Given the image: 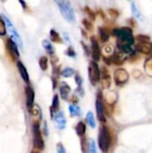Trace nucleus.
<instances>
[{"label": "nucleus", "instance_id": "f257e3e1", "mask_svg": "<svg viewBox=\"0 0 152 153\" xmlns=\"http://www.w3.org/2000/svg\"><path fill=\"white\" fill-rule=\"evenodd\" d=\"M112 33L117 38V48L123 46H133L134 44V37L130 27L116 28L113 30Z\"/></svg>", "mask_w": 152, "mask_h": 153}, {"label": "nucleus", "instance_id": "f03ea898", "mask_svg": "<svg viewBox=\"0 0 152 153\" xmlns=\"http://www.w3.org/2000/svg\"><path fill=\"white\" fill-rule=\"evenodd\" d=\"M56 4L58 5V8L60 10V13L62 16L70 23H74L76 21L74 11L68 0H55Z\"/></svg>", "mask_w": 152, "mask_h": 153}, {"label": "nucleus", "instance_id": "7ed1b4c3", "mask_svg": "<svg viewBox=\"0 0 152 153\" xmlns=\"http://www.w3.org/2000/svg\"><path fill=\"white\" fill-rule=\"evenodd\" d=\"M111 134L107 126H103L99 130V146L103 152H108L111 146Z\"/></svg>", "mask_w": 152, "mask_h": 153}, {"label": "nucleus", "instance_id": "20e7f679", "mask_svg": "<svg viewBox=\"0 0 152 153\" xmlns=\"http://www.w3.org/2000/svg\"><path fill=\"white\" fill-rule=\"evenodd\" d=\"M88 71H89L90 82L93 86H95L99 82H100V77H101V70L99 69L96 61L93 60L90 63Z\"/></svg>", "mask_w": 152, "mask_h": 153}, {"label": "nucleus", "instance_id": "39448f33", "mask_svg": "<svg viewBox=\"0 0 152 153\" xmlns=\"http://www.w3.org/2000/svg\"><path fill=\"white\" fill-rule=\"evenodd\" d=\"M32 134H33V148H36L39 151H42L45 147L44 140L39 128V122H35L32 126Z\"/></svg>", "mask_w": 152, "mask_h": 153}, {"label": "nucleus", "instance_id": "423d86ee", "mask_svg": "<svg viewBox=\"0 0 152 153\" xmlns=\"http://www.w3.org/2000/svg\"><path fill=\"white\" fill-rule=\"evenodd\" d=\"M3 20L5 22V25L7 26L10 33H11V36H12V39L17 44V46H19L21 48H22V40L19 35V33L17 32L16 29L14 28V26L13 25V23L10 22V20L5 16V15H3Z\"/></svg>", "mask_w": 152, "mask_h": 153}, {"label": "nucleus", "instance_id": "0eeeda50", "mask_svg": "<svg viewBox=\"0 0 152 153\" xmlns=\"http://www.w3.org/2000/svg\"><path fill=\"white\" fill-rule=\"evenodd\" d=\"M96 110H97V117L98 119L100 122L105 123L106 122V117H105V106L103 104V100H102V94L100 91L98 92L97 95V100H96Z\"/></svg>", "mask_w": 152, "mask_h": 153}, {"label": "nucleus", "instance_id": "6e6552de", "mask_svg": "<svg viewBox=\"0 0 152 153\" xmlns=\"http://www.w3.org/2000/svg\"><path fill=\"white\" fill-rule=\"evenodd\" d=\"M114 79H115L116 84L118 86H121L127 82L129 79V74L125 69H117L116 71H115Z\"/></svg>", "mask_w": 152, "mask_h": 153}, {"label": "nucleus", "instance_id": "1a4fd4ad", "mask_svg": "<svg viewBox=\"0 0 152 153\" xmlns=\"http://www.w3.org/2000/svg\"><path fill=\"white\" fill-rule=\"evenodd\" d=\"M90 43H91V55H92V58L94 61L98 62L100 60L101 57V50L99 45V42L96 39V37L92 36L90 38Z\"/></svg>", "mask_w": 152, "mask_h": 153}, {"label": "nucleus", "instance_id": "9d476101", "mask_svg": "<svg viewBox=\"0 0 152 153\" xmlns=\"http://www.w3.org/2000/svg\"><path fill=\"white\" fill-rule=\"evenodd\" d=\"M25 95H26V104L27 108L30 112H31L33 107H34V99H35V93L31 87L27 86L25 88Z\"/></svg>", "mask_w": 152, "mask_h": 153}, {"label": "nucleus", "instance_id": "9b49d317", "mask_svg": "<svg viewBox=\"0 0 152 153\" xmlns=\"http://www.w3.org/2000/svg\"><path fill=\"white\" fill-rule=\"evenodd\" d=\"M6 48L8 49V52L10 53V55L12 56V57L13 59L18 58L20 56V53L18 50V46L17 44L12 39H8L6 41Z\"/></svg>", "mask_w": 152, "mask_h": 153}, {"label": "nucleus", "instance_id": "f8f14e48", "mask_svg": "<svg viewBox=\"0 0 152 153\" xmlns=\"http://www.w3.org/2000/svg\"><path fill=\"white\" fill-rule=\"evenodd\" d=\"M100 82L102 84V87L104 89H108L111 85V78L110 75L108 72V70L103 67L101 69V77H100Z\"/></svg>", "mask_w": 152, "mask_h": 153}, {"label": "nucleus", "instance_id": "ddd939ff", "mask_svg": "<svg viewBox=\"0 0 152 153\" xmlns=\"http://www.w3.org/2000/svg\"><path fill=\"white\" fill-rule=\"evenodd\" d=\"M53 118H54V120L56 121V124L58 129L63 130V129L65 127L66 120H65V116H64V114H63L62 112L58 111L57 113H56Z\"/></svg>", "mask_w": 152, "mask_h": 153}, {"label": "nucleus", "instance_id": "4468645a", "mask_svg": "<svg viewBox=\"0 0 152 153\" xmlns=\"http://www.w3.org/2000/svg\"><path fill=\"white\" fill-rule=\"evenodd\" d=\"M17 68H18V71L22 78V80L28 83L30 82V78H29V74H28V72H27V69L25 68V66L23 65V64L22 62H17Z\"/></svg>", "mask_w": 152, "mask_h": 153}, {"label": "nucleus", "instance_id": "2eb2a0df", "mask_svg": "<svg viewBox=\"0 0 152 153\" xmlns=\"http://www.w3.org/2000/svg\"><path fill=\"white\" fill-rule=\"evenodd\" d=\"M59 91H60V96L63 100H68V97H69V94L71 92V88L69 87V85L65 82H62L61 83V86L59 88Z\"/></svg>", "mask_w": 152, "mask_h": 153}, {"label": "nucleus", "instance_id": "dca6fc26", "mask_svg": "<svg viewBox=\"0 0 152 153\" xmlns=\"http://www.w3.org/2000/svg\"><path fill=\"white\" fill-rule=\"evenodd\" d=\"M58 111H59V98H58V95L56 94L53 97L52 105L50 107V115H51V117L53 118L54 116H55V114L57 113Z\"/></svg>", "mask_w": 152, "mask_h": 153}, {"label": "nucleus", "instance_id": "f3484780", "mask_svg": "<svg viewBox=\"0 0 152 153\" xmlns=\"http://www.w3.org/2000/svg\"><path fill=\"white\" fill-rule=\"evenodd\" d=\"M151 43H139V45L136 47V51H139L144 55H150L151 54Z\"/></svg>", "mask_w": 152, "mask_h": 153}, {"label": "nucleus", "instance_id": "a211bd4d", "mask_svg": "<svg viewBox=\"0 0 152 153\" xmlns=\"http://www.w3.org/2000/svg\"><path fill=\"white\" fill-rule=\"evenodd\" d=\"M75 132L77 134L78 136H80L81 138L82 137H84V134L86 133V126L83 122H79L77 124V126H75Z\"/></svg>", "mask_w": 152, "mask_h": 153}, {"label": "nucleus", "instance_id": "6ab92c4d", "mask_svg": "<svg viewBox=\"0 0 152 153\" xmlns=\"http://www.w3.org/2000/svg\"><path fill=\"white\" fill-rule=\"evenodd\" d=\"M99 35L100 40L103 43H106V42L108 41V39H109V33L108 32V30L105 28H101V27L99 28Z\"/></svg>", "mask_w": 152, "mask_h": 153}, {"label": "nucleus", "instance_id": "aec40b11", "mask_svg": "<svg viewBox=\"0 0 152 153\" xmlns=\"http://www.w3.org/2000/svg\"><path fill=\"white\" fill-rule=\"evenodd\" d=\"M69 112L72 117H80L81 116V108L79 106L75 104H72L69 106Z\"/></svg>", "mask_w": 152, "mask_h": 153}, {"label": "nucleus", "instance_id": "412c9836", "mask_svg": "<svg viewBox=\"0 0 152 153\" xmlns=\"http://www.w3.org/2000/svg\"><path fill=\"white\" fill-rule=\"evenodd\" d=\"M42 46H43V48L46 49V51H47L48 54L54 55V53H55L54 48H53L52 44H51L47 39H44V40L42 41Z\"/></svg>", "mask_w": 152, "mask_h": 153}, {"label": "nucleus", "instance_id": "4be33fe9", "mask_svg": "<svg viewBox=\"0 0 152 153\" xmlns=\"http://www.w3.org/2000/svg\"><path fill=\"white\" fill-rule=\"evenodd\" d=\"M86 121L87 124L91 127V128H95L96 127V123H95V119H94V116L91 112H88L86 115Z\"/></svg>", "mask_w": 152, "mask_h": 153}, {"label": "nucleus", "instance_id": "5701e85b", "mask_svg": "<svg viewBox=\"0 0 152 153\" xmlns=\"http://www.w3.org/2000/svg\"><path fill=\"white\" fill-rule=\"evenodd\" d=\"M74 74H75L74 70L71 67H65V69H63L61 71V75L65 77V78H69V77L73 76Z\"/></svg>", "mask_w": 152, "mask_h": 153}, {"label": "nucleus", "instance_id": "b1692460", "mask_svg": "<svg viewBox=\"0 0 152 153\" xmlns=\"http://www.w3.org/2000/svg\"><path fill=\"white\" fill-rule=\"evenodd\" d=\"M39 64L42 71H46L48 67V60L46 56H41L39 60Z\"/></svg>", "mask_w": 152, "mask_h": 153}, {"label": "nucleus", "instance_id": "393cba45", "mask_svg": "<svg viewBox=\"0 0 152 153\" xmlns=\"http://www.w3.org/2000/svg\"><path fill=\"white\" fill-rule=\"evenodd\" d=\"M50 38H51V40L53 42H59V43H62V39L59 36V34L55 30H50Z\"/></svg>", "mask_w": 152, "mask_h": 153}, {"label": "nucleus", "instance_id": "a878e982", "mask_svg": "<svg viewBox=\"0 0 152 153\" xmlns=\"http://www.w3.org/2000/svg\"><path fill=\"white\" fill-rule=\"evenodd\" d=\"M132 12H133V13L134 14V16L137 17V19L142 20V15L141 12L139 11V9L137 8V6L135 5L134 3H132Z\"/></svg>", "mask_w": 152, "mask_h": 153}, {"label": "nucleus", "instance_id": "bb28decb", "mask_svg": "<svg viewBox=\"0 0 152 153\" xmlns=\"http://www.w3.org/2000/svg\"><path fill=\"white\" fill-rule=\"evenodd\" d=\"M82 24H83V26L85 27L86 30H89V31H91V30H92V29H93V25H92L91 22H90L89 20H87V19H83V20H82Z\"/></svg>", "mask_w": 152, "mask_h": 153}, {"label": "nucleus", "instance_id": "cd10ccee", "mask_svg": "<svg viewBox=\"0 0 152 153\" xmlns=\"http://www.w3.org/2000/svg\"><path fill=\"white\" fill-rule=\"evenodd\" d=\"M145 69H146L147 74L152 76V58L147 60V62L145 64Z\"/></svg>", "mask_w": 152, "mask_h": 153}, {"label": "nucleus", "instance_id": "c85d7f7f", "mask_svg": "<svg viewBox=\"0 0 152 153\" xmlns=\"http://www.w3.org/2000/svg\"><path fill=\"white\" fill-rule=\"evenodd\" d=\"M136 39L140 42V43H151L150 42V38L145 36V35H138Z\"/></svg>", "mask_w": 152, "mask_h": 153}, {"label": "nucleus", "instance_id": "c756f323", "mask_svg": "<svg viewBox=\"0 0 152 153\" xmlns=\"http://www.w3.org/2000/svg\"><path fill=\"white\" fill-rule=\"evenodd\" d=\"M65 55L68 56L69 57H75L76 56V53L73 49V48L72 46H69L67 50L65 51Z\"/></svg>", "mask_w": 152, "mask_h": 153}, {"label": "nucleus", "instance_id": "7c9ffc66", "mask_svg": "<svg viewBox=\"0 0 152 153\" xmlns=\"http://www.w3.org/2000/svg\"><path fill=\"white\" fill-rule=\"evenodd\" d=\"M85 12L87 13V14L89 15V17L90 18L91 21H94L96 18V13L90 8V7H85Z\"/></svg>", "mask_w": 152, "mask_h": 153}, {"label": "nucleus", "instance_id": "2f4dec72", "mask_svg": "<svg viewBox=\"0 0 152 153\" xmlns=\"http://www.w3.org/2000/svg\"><path fill=\"white\" fill-rule=\"evenodd\" d=\"M5 28H6V27H5V22H4V21L2 20V19L0 18V35H1V36L5 35V33H6Z\"/></svg>", "mask_w": 152, "mask_h": 153}, {"label": "nucleus", "instance_id": "473e14b6", "mask_svg": "<svg viewBox=\"0 0 152 153\" xmlns=\"http://www.w3.org/2000/svg\"><path fill=\"white\" fill-rule=\"evenodd\" d=\"M90 153H98L97 148H96V143L93 140L90 141Z\"/></svg>", "mask_w": 152, "mask_h": 153}, {"label": "nucleus", "instance_id": "72a5a7b5", "mask_svg": "<svg viewBox=\"0 0 152 153\" xmlns=\"http://www.w3.org/2000/svg\"><path fill=\"white\" fill-rule=\"evenodd\" d=\"M75 82L77 84L78 87H82V78L81 77V75L79 74H75Z\"/></svg>", "mask_w": 152, "mask_h": 153}, {"label": "nucleus", "instance_id": "f704fd0d", "mask_svg": "<svg viewBox=\"0 0 152 153\" xmlns=\"http://www.w3.org/2000/svg\"><path fill=\"white\" fill-rule=\"evenodd\" d=\"M108 13H109V14H110L112 17H114V18H116V17L119 15L118 11H117V10H116V9H113V8L109 9V10H108Z\"/></svg>", "mask_w": 152, "mask_h": 153}, {"label": "nucleus", "instance_id": "c9c22d12", "mask_svg": "<svg viewBox=\"0 0 152 153\" xmlns=\"http://www.w3.org/2000/svg\"><path fill=\"white\" fill-rule=\"evenodd\" d=\"M81 144H82V151L83 153H86V147H87V142H86V139L84 137H82V141H81Z\"/></svg>", "mask_w": 152, "mask_h": 153}, {"label": "nucleus", "instance_id": "e433bc0d", "mask_svg": "<svg viewBox=\"0 0 152 153\" xmlns=\"http://www.w3.org/2000/svg\"><path fill=\"white\" fill-rule=\"evenodd\" d=\"M56 148H57V153H66L65 148H64V146H63V144L61 143H57Z\"/></svg>", "mask_w": 152, "mask_h": 153}, {"label": "nucleus", "instance_id": "4c0bfd02", "mask_svg": "<svg viewBox=\"0 0 152 153\" xmlns=\"http://www.w3.org/2000/svg\"><path fill=\"white\" fill-rule=\"evenodd\" d=\"M82 43V48H83V49H84V52H85V55L86 56H90V51L91 50H89V48L84 44V42H81Z\"/></svg>", "mask_w": 152, "mask_h": 153}, {"label": "nucleus", "instance_id": "58836bf2", "mask_svg": "<svg viewBox=\"0 0 152 153\" xmlns=\"http://www.w3.org/2000/svg\"><path fill=\"white\" fill-rule=\"evenodd\" d=\"M64 38H65V39L66 40V41H68V42H70V39H69V36H68V34L67 33H64Z\"/></svg>", "mask_w": 152, "mask_h": 153}, {"label": "nucleus", "instance_id": "ea45409f", "mask_svg": "<svg viewBox=\"0 0 152 153\" xmlns=\"http://www.w3.org/2000/svg\"><path fill=\"white\" fill-rule=\"evenodd\" d=\"M40 152H41V151L38 150V149H36V148H33L32 151L30 152V153H40Z\"/></svg>", "mask_w": 152, "mask_h": 153}, {"label": "nucleus", "instance_id": "a19ab883", "mask_svg": "<svg viewBox=\"0 0 152 153\" xmlns=\"http://www.w3.org/2000/svg\"><path fill=\"white\" fill-rule=\"evenodd\" d=\"M19 2L22 4V7H23V9H25L26 8V4L23 2V0H19Z\"/></svg>", "mask_w": 152, "mask_h": 153}, {"label": "nucleus", "instance_id": "79ce46f5", "mask_svg": "<svg viewBox=\"0 0 152 153\" xmlns=\"http://www.w3.org/2000/svg\"><path fill=\"white\" fill-rule=\"evenodd\" d=\"M0 1H2V2H4V1H6V0H0Z\"/></svg>", "mask_w": 152, "mask_h": 153}, {"label": "nucleus", "instance_id": "37998d69", "mask_svg": "<svg viewBox=\"0 0 152 153\" xmlns=\"http://www.w3.org/2000/svg\"><path fill=\"white\" fill-rule=\"evenodd\" d=\"M151 54H152V43L151 44Z\"/></svg>", "mask_w": 152, "mask_h": 153}]
</instances>
